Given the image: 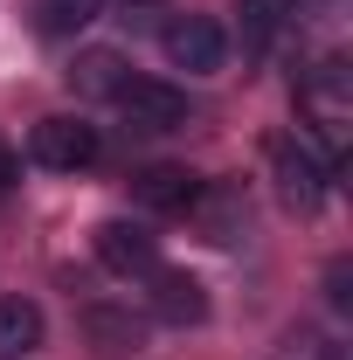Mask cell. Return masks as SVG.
Returning <instances> with one entry per match:
<instances>
[{
  "instance_id": "1",
  "label": "cell",
  "mask_w": 353,
  "mask_h": 360,
  "mask_svg": "<svg viewBox=\"0 0 353 360\" xmlns=\"http://www.w3.org/2000/svg\"><path fill=\"white\" fill-rule=\"evenodd\" d=\"M160 49H167V63L187 70V77H215L222 56H229V42H222V28L208 14H174V21L160 28Z\"/></svg>"
},
{
  "instance_id": "16",
  "label": "cell",
  "mask_w": 353,
  "mask_h": 360,
  "mask_svg": "<svg viewBox=\"0 0 353 360\" xmlns=\"http://www.w3.org/2000/svg\"><path fill=\"white\" fill-rule=\"evenodd\" d=\"M132 7H160V0H132Z\"/></svg>"
},
{
  "instance_id": "3",
  "label": "cell",
  "mask_w": 353,
  "mask_h": 360,
  "mask_svg": "<svg viewBox=\"0 0 353 360\" xmlns=\"http://www.w3.org/2000/svg\"><path fill=\"white\" fill-rule=\"evenodd\" d=\"M118 104H125V118L146 125V132H174V125H187V90L160 84V77H125V84H118Z\"/></svg>"
},
{
  "instance_id": "11",
  "label": "cell",
  "mask_w": 353,
  "mask_h": 360,
  "mask_svg": "<svg viewBox=\"0 0 353 360\" xmlns=\"http://www.w3.org/2000/svg\"><path fill=\"white\" fill-rule=\"evenodd\" d=\"M84 333H90L97 354H132V347H139V319L132 312H111V305H90V312H84Z\"/></svg>"
},
{
  "instance_id": "2",
  "label": "cell",
  "mask_w": 353,
  "mask_h": 360,
  "mask_svg": "<svg viewBox=\"0 0 353 360\" xmlns=\"http://www.w3.org/2000/svg\"><path fill=\"white\" fill-rule=\"evenodd\" d=\"M28 153H35L42 167H56V174H84L104 146H97V132H90L84 118H42L35 139H28Z\"/></svg>"
},
{
  "instance_id": "9",
  "label": "cell",
  "mask_w": 353,
  "mask_h": 360,
  "mask_svg": "<svg viewBox=\"0 0 353 360\" xmlns=\"http://www.w3.org/2000/svg\"><path fill=\"white\" fill-rule=\"evenodd\" d=\"M42 347V305L28 298H0V360H21Z\"/></svg>"
},
{
  "instance_id": "13",
  "label": "cell",
  "mask_w": 353,
  "mask_h": 360,
  "mask_svg": "<svg viewBox=\"0 0 353 360\" xmlns=\"http://www.w3.org/2000/svg\"><path fill=\"white\" fill-rule=\"evenodd\" d=\"M243 14V49H264L270 42V0H236Z\"/></svg>"
},
{
  "instance_id": "10",
  "label": "cell",
  "mask_w": 353,
  "mask_h": 360,
  "mask_svg": "<svg viewBox=\"0 0 353 360\" xmlns=\"http://www.w3.org/2000/svg\"><path fill=\"white\" fill-rule=\"evenodd\" d=\"M70 84L84 90V97H118V84H125V56H118V49H90V56H77Z\"/></svg>"
},
{
  "instance_id": "4",
  "label": "cell",
  "mask_w": 353,
  "mask_h": 360,
  "mask_svg": "<svg viewBox=\"0 0 353 360\" xmlns=\"http://www.w3.org/2000/svg\"><path fill=\"white\" fill-rule=\"evenodd\" d=\"M270 167H277V194H284V208H319V194H326V167L312 160L298 139H270Z\"/></svg>"
},
{
  "instance_id": "17",
  "label": "cell",
  "mask_w": 353,
  "mask_h": 360,
  "mask_svg": "<svg viewBox=\"0 0 353 360\" xmlns=\"http://www.w3.org/2000/svg\"><path fill=\"white\" fill-rule=\"evenodd\" d=\"M326 360H347V354H340V347H333V354H326Z\"/></svg>"
},
{
  "instance_id": "6",
  "label": "cell",
  "mask_w": 353,
  "mask_h": 360,
  "mask_svg": "<svg viewBox=\"0 0 353 360\" xmlns=\"http://www.w3.org/2000/svg\"><path fill=\"white\" fill-rule=\"evenodd\" d=\"M132 194L146 208H160V215H187L201 201V180L187 174V167H146V174H132Z\"/></svg>"
},
{
  "instance_id": "5",
  "label": "cell",
  "mask_w": 353,
  "mask_h": 360,
  "mask_svg": "<svg viewBox=\"0 0 353 360\" xmlns=\"http://www.w3.org/2000/svg\"><path fill=\"white\" fill-rule=\"evenodd\" d=\"M305 111H312V125L340 146V132H347V63H319L305 77Z\"/></svg>"
},
{
  "instance_id": "8",
  "label": "cell",
  "mask_w": 353,
  "mask_h": 360,
  "mask_svg": "<svg viewBox=\"0 0 353 360\" xmlns=\"http://www.w3.org/2000/svg\"><path fill=\"white\" fill-rule=\"evenodd\" d=\"M97 264L118 270V277L153 270V236H146L139 222H104V229H97Z\"/></svg>"
},
{
  "instance_id": "7",
  "label": "cell",
  "mask_w": 353,
  "mask_h": 360,
  "mask_svg": "<svg viewBox=\"0 0 353 360\" xmlns=\"http://www.w3.org/2000/svg\"><path fill=\"white\" fill-rule=\"evenodd\" d=\"M153 312L167 319V326H194V319H208V291H201V277H187V270H160V277H153Z\"/></svg>"
},
{
  "instance_id": "15",
  "label": "cell",
  "mask_w": 353,
  "mask_h": 360,
  "mask_svg": "<svg viewBox=\"0 0 353 360\" xmlns=\"http://www.w3.org/2000/svg\"><path fill=\"white\" fill-rule=\"evenodd\" d=\"M326 284H333V305H353V291H347V264H333V277H326Z\"/></svg>"
},
{
  "instance_id": "12",
  "label": "cell",
  "mask_w": 353,
  "mask_h": 360,
  "mask_svg": "<svg viewBox=\"0 0 353 360\" xmlns=\"http://www.w3.org/2000/svg\"><path fill=\"white\" fill-rule=\"evenodd\" d=\"M35 7H42V28H56V35H70V28L97 21V0H35Z\"/></svg>"
},
{
  "instance_id": "14",
  "label": "cell",
  "mask_w": 353,
  "mask_h": 360,
  "mask_svg": "<svg viewBox=\"0 0 353 360\" xmlns=\"http://www.w3.org/2000/svg\"><path fill=\"white\" fill-rule=\"evenodd\" d=\"M14 180H21V160H14V153H7V146H0V194H7V187H14Z\"/></svg>"
}]
</instances>
